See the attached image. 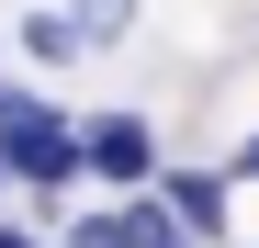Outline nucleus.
Masks as SVG:
<instances>
[{
  "instance_id": "obj_1",
  "label": "nucleus",
  "mask_w": 259,
  "mask_h": 248,
  "mask_svg": "<svg viewBox=\"0 0 259 248\" xmlns=\"http://www.w3.org/2000/svg\"><path fill=\"white\" fill-rule=\"evenodd\" d=\"M0 170H12V181L68 192V181H79V136H68L57 113H34V102H12V91H0Z\"/></svg>"
},
{
  "instance_id": "obj_2",
  "label": "nucleus",
  "mask_w": 259,
  "mask_h": 248,
  "mask_svg": "<svg viewBox=\"0 0 259 248\" xmlns=\"http://www.w3.org/2000/svg\"><path fill=\"white\" fill-rule=\"evenodd\" d=\"M79 170H91V181H147V170H158V147H147V124H136V113H102L91 136H79Z\"/></svg>"
},
{
  "instance_id": "obj_3",
  "label": "nucleus",
  "mask_w": 259,
  "mask_h": 248,
  "mask_svg": "<svg viewBox=\"0 0 259 248\" xmlns=\"http://www.w3.org/2000/svg\"><path fill=\"white\" fill-rule=\"evenodd\" d=\"M214 215H226V181H203V170H192V181H169V226H181V237H203Z\"/></svg>"
},
{
  "instance_id": "obj_4",
  "label": "nucleus",
  "mask_w": 259,
  "mask_h": 248,
  "mask_svg": "<svg viewBox=\"0 0 259 248\" xmlns=\"http://www.w3.org/2000/svg\"><path fill=\"white\" fill-rule=\"evenodd\" d=\"M23 57L68 68V57H79V23H68V12H34V23H23Z\"/></svg>"
},
{
  "instance_id": "obj_5",
  "label": "nucleus",
  "mask_w": 259,
  "mask_h": 248,
  "mask_svg": "<svg viewBox=\"0 0 259 248\" xmlns=\"http://www.w3.org/2000/svg\"><path fill=\"white\" fill-rule=\"evenodd\" d=\"M68 23H79V46H113V34H124V23H136V0H79V12H68Z\"/></svg>"
},
{
  "instance_id": "obj_6",
  "label": "nucleus",
  "mask_w": 259,
  "mask_h": 248,
  "mask_svg": "<svg viewBox=\"0 0 259 248\" xmlns=\"http://www.w3.org/2000/svg\"><path fill=\"white\" fill-rule=\"evenodd\" d=\"M124 226H136V237H124V248H192V237L169 226V215H124Z\"/></svg>"
},
{
  "instance_id": "obj_7",
  "label": "nucleus",
  "mask_w": 259,
  "mask_h": 248,
  "mask_svg": "<svg viewBox=\"0 0 259 248\" xmlns=\"http://www.w3.org/2000/svg\"><path fill=\"white\" fill-rule=\"evenodd\" d=\"M124 237H136L124 215H91V226H68V248H124Z\"/></svg>"
},
{
  "instance_id": "obj_8",
  "label": "nucleus",
  "mask_w": 259,
  "mask_h": 248,
  "mask_svg": "<svg viewBox=\"0 0 259 248\" xmlns=\"http://www.w3.org/2000/svg\"><path fill=\"white\" fill-rule=\"evenodd\" d=\"M0 248H46V237H12V226H0Z\"/></svg>"
},
{
  "instance_id": "obj_9",
  "label": "nucleus",
  "mask_w": 259,
  "mask_h": 248,
  "mask_svg": "<svg viewBox=\"0 0 259 248\" xmlns=\"http://www.w3.org/2000/svg\"><path fill=\"white\" fill-rule=\"evenodd\" d=\"M237 170H248V181H259V136H248V158H237Z\"/></svg>"
},
{
  "instance_id": "obj_10",
  "label": "nucleus",
  "mask_w": 259,
  "mask_h": 248,
  "mask_svg": "<svg viewBox=\"0 0 259 248\" xmlns=\"http://www.w3.org/2000/svg\"><path fill=\"white\" fill-rule=\"evenodd\" d=\"M0 181H12V170H0Z\"/></svg>"
}]
</instances>
